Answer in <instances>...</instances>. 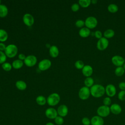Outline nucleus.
<instances>
[{
  "label": "nucleus",
  "mask_w": 125,
  "mask_h": 125,
  "mask_svg": "<svg viewBox=\"0 0 125 125\" xmlns=\"http://www.w3.org/2000/svg\"><path fill=\"white\" fill-rule=\"evenodd\" d=\"M91 95L96 98L102 97L105 93V87L100 84H94L90 88Z\"/></svg>",
  "instance_id": "f257e3e1"
},
{
  "label": "nucleus",
  "mask_w": 125,
  "mask_h": 125,
  "mask_svg": "<svg viewBox=\"0 0 125 125\" xmlns=\"http://www.w3.org/2000/svg\"><path fill=\"white\" fill-rule=\"evenodd\" d=\"M18 52V48L17 45L14 44H10L6 46L4 50L6 56L10 58L15 57Z\"/></svg>",
  "instance_id": "f03ea898"
},
{
  "label": "nucleus",
  "mask_w": 125,
  "mask_h": 125,
  "mask_svg": "<svg viewBox=\"0 0 125 125\" xmlns=\"http://www.w3.org/2000/svg\"><path fill=\"white\" fill-rule=\"evenodd\" d=\"M60 100V96L57 93H51L46 99L47 104L51 106H54L57 105L59 103Z\"/></svg>",
  "instance_id": "7ed1b4c3"
},
{
  "label": "nucleus",
  "mask_w": 125,
  "mask_h": 125,
  "mask_svg": "<svg viewBox=\"0 0 125 125\" xmlns=\"http://www.w3.org/2000/svg\"><path fill=\"white\" fill-rule=\"evenodd\" d=\"M110 110L109 106L102 105L99 106L97 109V115L102 117H106L109 115Z\"/></svg>",
  "instance_id": "20e7f679"
},
{
  "label": "nucleus",
  "mask_w": 125,
  "mask_h": 125,
  "mask_svg": "<svg viewBox=\"0 0 125 125\" xmlns=\"http://www.w3.org/2000/svg\"><path fill=\"white\" fill-rule=\"evenodd\" d=\"M85 26L89 29L95 28L98 25V20L94 16H89L84 21Z\"/></svg>",
  "instance_id": "39448f33"
},
{
  "label": "nucleus",
  "mask_w": 125,
  "mask_h": 125,
  "mask_svg": "<svg viewBox=\"0 0 125 125\" xmlns=\"http://www.w3.org/2000/svg\"><path fill=\"white\" fill-rule=\"evenodd\" d=\"M90 95V88L85 86L82 87L78 92L79 97L82 100H86L88 99Z\"/></svg>",
  "instance_id": "423d86ee"
},
{
  "label": "nucleus",
  "mask_w": 125,
  "mask_h": 125,
  "mask_svg": "<svg viewBox=\"0 0 125 125\" xmlns=\"http://www.w3.org/2000/svg\"><path fill=\"white\" fill-rule=\"evenodd\" d=\"M109 45V41L107 39L103 37L99 39L97 42L96 47L99 50L103 51L105 50Z\"/></svg>",
  "instance_id": "0eeeda50"
},
{
  "label": "nucleus",
  "mask_w": 125,
  "mask_h": 125,
  "mask_svg": "<svg viewBox=\"0 0 125 125\" xmlns=\"http://www.w3.org/2000/svg\"><path fill=\"white\" fill-rule=\"evenodd\" d=\"M52 63L50 60L44 59L38 63V68L40 70L44 71L48 69L51 66Z\"/></svg>",
  "instance_id": "6e6552de"
},
{
  "label": "nucleus",
  "mask_w": 125,
  "mask_h": 125,
  "mask_svg": "<svg viewBox=\"0 0 125 125\" xmlns=\"http://www.w3.org/2000/svg\"><path fill=\"white\" fill-rule=\"evenodd\" d=\"M37 62V57L33 55H29L26 57L23 61L24 63L28 67H32L34 66Z\"/></svg>",
  "instance_id": "1a4fd4ad"
},
{
  "label": "nucleus",
  "mask_w": 125,
  "mask_h": 125,
  "mask_svg": "<svg viewBox=\"0 0 125 125\" xmlns=\"http://www.w3.org/2000/svg\"><path fill=\"white\" fill-rule=\"evenodd\" d=\"M111 62L117 67L123 66L125 62V60L121 56L116 55L111 58Z\"/></svg>",
  "instance_id": "9d476101"
},
{
  "label": "nucleus",
  "mask_w": 125,
  "mask_h": 125,
  "mask_svg": "<svg viewBox=\"0 0 125 125\" xmlns=\"http://www.w3.org/2000/svg\"><path fill=\"white\" fill-rule=\"evenodd\" d=\"M105 93L110 98L114 97L117 92L116 88L113 84H108L105 87Z\"/></svg>",
  "instance_id": "9b49d317"
},
{
  "label": "nucleus",
  "mask_w": 125,
  "mask_h": 125,
  "mask_svg": "<svg viewBox=\"0 0 125 125\" xmlns=\"http://www.w3.org/2000/svg\"><path fill=\"white\" fill-rule=\"evenodd\" d=\"M22 20L24 23L29 27L32 26L34 23V18L33 16L29 13L25 14L23 16Z\"/></svg>",
  "instance_id": "f8f14e48"
},
{
  "label": "nucleus",
  "mask_w": 125,
  "mask_h": 125,
  "mask_svg": "<svg viewBox=\"0 0 125 125\" xmlns=\"http://www.w3.org/2000/svg\"><path fill=\"white\" fill-rule=\"evenodd\" d=\"M45 115L49 119H55L58 115L57 110L53 107L47 108L45 111Z\"/></svg>",
  "instance_id": "ddd939ff"
},
{
  "label": "nucleus",
  "mask_w": 125,
  "mask_h": 125,
  "mask_svg": "<svg viewBox=\"0 0 125 125\" xmlns=\"http://www.w3.org/2000/svg\"><path fill=\"white\" fill-rule=\"evenodd\" d=\"M58 115L62 117H65L68 113V108L65 104H61L57 108Z\"/></svg>",
  "instance_id": "4468645a"
},
{
  "label": "nucleus",
  "mask_w": 125,
  "mask_h": 125,
  "mask_svg": "<svg viewBox=\"0 0 125 125\" xmlns=\"http://www.w3.org/2000/svg\"><path fill=\"white\" fill-rule=\"evenodd\" d=\"M82 72L83 75L85 77H91L93 73V69L92 67L89 64L84 65V67L82 69Z\"/></svg>",
  "instance_id": "2eb2a0df"
},
{
  "label": "nucleus",
  "mask_w": 125,
  "mask_h": 125,
  "mask_svg": "<svg viewBox=\"0 0 125 125\" xmlns=\"http://www.w3.org/2000/svg\"><path fill=\"white\" fill-rule=\"evenodd\" d=\"M109 107L110 112L114 115L120 114L122 111V108L121 105L117 103H114L113 104H111Z\"/></svg>",
  "instance_id": "dca6fc26"
},
{
  "label": "nucleus",
  "mask_w": 125,
  "mask_h": 125,
  "mask_svg": "<svg viewBox=\"0 0 125 125\" xmlns=\"http://www.w3.org/2000/svg\"><path fill=\"white\" fill-rule=\"evenodd\" d=\"M91 125H104V120L103 118L98 116L95 115L93 116L91 119Z\"/></svg>",
  "instance_id": "f3484780"
},
{
  "label": "nucleus",
  "mask_w": 125,
  "mask_h": 125,
  "mask_svg": "<svg viewBox=\"0 0 125 125\" xmlns=\"http://www.w3.org/2000/svg\"><path fill=\"white\" fill-rule=\"evenodd\" d=\"M91 31L89 28L83 27L81 28L79 31V35L82 38H87L90 35Z\"/></svg>",
  "instance_id": "a211bd4d"
},
{
  "label": "nucleus",
  "mask_w": 125,
  "mask_h": 125,
  "mask_svg": "<svg viewBox=\"0 0 125 125\" xmlns=\"http://www.w3.org/2000/svg\"><path fill=\"white\" fill-rule=\"evenodd\" d=\"M49 54L52 58H56L59 54V50L58 47L55 45H51L49 48Z\"/></svg>",
  "instance_id": "6ab92c4d"
},
{
  "label": "nucleus",
  "mask_w": 125,
  "mask_h": 125,
  "mask_svg": "<svg viewBox=\"0 0 125 125\" xmlns=\"http://www.w3.org/2000/svg\"><path fill=\"white\" fill-rule=\"evenodd\" d=\"M8 13V9L7 7L4 4H0V17H5Z\"/></svg>",
  "instance_id": "aec40b11"
},
{
  "label": "nucleus",
  "mask_w": 125,
  "mask_h": 125,
  "mask_svg": "<svg viewBox=\"0 0 125 125\" xmlns=\"http://www.w3.org/2000/svg\"><path fill=\"white\" fill-rule=\"evenodd\" d=\"M16 87L20 90H24L27 87L26 83L22 80H19L16 82L15 83Z\"/></svg>",
  "instance_id": "412c9836"
},
{
  "label": "nucleus",
  "mask_w": 125,
  "mask_h": 125,
  "mask_svg": "<svg viewBox=\"0 0 125 125\" xmlns=\"http://www.w3.org/2000/svg\"><path fill=\"white\" fill-rule=\"evenodd\" d=\"M23 62L22 61H21L19 59L15 60H14L12 63V67H13L14 69H18L21 68L23 66Z\"/></svg>",
  "instance_id": "4be33fe9"
},
{
  "label": "nucleus",
  "mask_w": 125,
  "mask_h": 125,
  "mask_svg": "<svg viewBox=\"0 0 125 125\" xmlns=\"http://www.w3.org/2000/svg\"><path fill=\"white\" fill-rule=\"evenodd\" d=\"M115 35V31L112 29H107L103 33L104 37L106 39H110L113 37Z\"/></svg>",
  "instance_id": "5701e85b"
},
{
  "label": "nucleus",
  "mask_w": 125,
  "mask_h": 125,
  "mask_svg": "<svg viewBox=\"0 0 125 125\" xmlns=\"http://www.w3.org/2000/svg\"><path fill=\"white\" fill-rule=\"evenodd\" d=\"M8 37L7 31L3 29H0V42H5Z\"/></svg>",
  "instance_id": "b1692460"
},
{
  "label": "nucleus",
  "mask_w": 125,
  "mask_h": 125,
  "mask_svg": "<svg viewBox=\"0 0 125 125\" xmlns=\"http://www.w3.org/2000/svg\"><path fill=\"white\" fill-rule=\"evenodd\" d=\"M84 84L85 86L90 88L94 84V80L91 77H86L84 81Z\"/></svg>",
  "instance_id": "393cba45"
},
{
  "label": "nucleus",
  "mask_w": 125,
  "mask_h": 125,
  "mask_svg": "<svg viewBox=\"0 0 125 125\" xmlns=\"http://www.w3.org/2000/svg\"><path fill=\"white\" fill-rule=\"evenodd\" d=\"M36 102L39 105H44L46 103V99L42 95L38 96L36 99Z\"/></svg>",
  "instance_id": "a878e982"
},
{
  "label": "nucleus",
  "mask_w": 125,
  "mask_h": 125,
  "mask_svg": "<svg viewBox=\"0 0 125 125\" xmlns=\"http://www.w3.org/2000/svg\"><path fill=\"white\" fill-rule=\"evenodd\" d=\"M119 10L118 6L117 5L114 3H111L107 6V10L108 12L111 13H115L118 12Z\"/></svg>",
  "instance_id": "bb28decb"
},
{
  "label": "nucleus",
  "mask_w": 125,
  "mask_h": 125,
  "mask_svg": "<svg viewBox=\"0 0 125 125\" xmlns=\"http://www.w3.org/2000/svg\"><path fill=\"white\" fill-rule=\"evenodd\" d=\"M125 72V70L124 69L123 66L117 67L114 71L115 74L118 77L122 76Z\"/></svg>",
  "instance_id": "cd10ccee"
},
{
  "label": "nucleus",
  "mask_w": 125,
  "mask_h": 125,
  "mask_svg": "<svg viewBox=\"0 0 125 125\" xmlns=\"http://www.w3.org/2000/svg\"><path fill=\"white\" fill-rule=\"evenodd\" d=\"M78 3L80 6L83 8H86L90 5L91 2V0H80L78 1Z\"/></svg>",
  "instance_id": "c85d7f7f"
},
{
  "label": "nucleus",
  "mask_w": 125,
  "mask_h": 125,
  "mask_svg": "<svg viewBox=\"0 0 125 125\" xmlns=\"http://www.w3.org/2000/svg\"><path fill=\"white\" fill-rule=\"evenodd\" d=\"M1 67L2 69L5 71H9L11 70L12 68V64L8 62H5L4 63H2Z\"/></svg>",
  "instance_id": "c756f323"
},
{
  "label": "nucleus",
  "mask_w": 125,
  "mask_h": 125,
  "mask_svg": "<svg viewBox=\"0 0 125 125\" xmlns=\"http://www.w3.org/2000/svg\"><path fill=\"white\" fill-rule=\"evenodd\" d=\"M75 67L78 69H82L84 66V62L81 60H78L75 62L74 63Z\"/></svg>",
  "instance_id": "7c9ffc66"
},
{
  "label": "nucleus",
  "mask_w": 125,
  "mask_h": 125,
  "mask_svg": "<svg viewBox=\"0 0 125 125\" xmlns=\"http://www.w3.org/2000/svg\"><path fill=\"white\" fill-rule=\"evenodd\" d=\"M54 122L57 125H62L64 123V119L63 117L58 115L54 119Z\"/></svg>",
  "instance_id": "2f4dec72"
},
{
  "label": "nucleus",
  "mask_w": 125,
  "mask_h": 125,
  "mask_svg": "<svg viewBox=\"0 0 125 125\" xmlns=\"http://www.w3.org/2000/svg\"><path fill=\"white\" fill-rule=\"evenodd\" d=\"M111 102H112V101L111 98L108 96L104 98L103 101V103L104 104L103 105L108 106H109L111 105Z\"/></svg>",
  "instance_id": "473e14b6"
},
{
  "label": "nucleus",
  "mask_w": 125,
  "mask_h": 125,
  "mask_svg": "<svg viewBox=\"0 0 125 125\" xmlns=\"http://www.w3.org/2000/svg\"><path fill=\"white\" fill-rule=\"evenodd\" d=\"M75 25L78 28H80V29H81V28L83 27V26L85 25L84 21L82 20H81V19L78 20L75 22Z\"/></svg>",
  "instance_id": "72a5a7b5"
},
{
  "label": "nucleus",
  "mask_w": 125,
  "mask_h": 125,
  "mask_svg": "<svg viewBox=\"0 0 125 125\" xmlns=\"http://www.w3.org/2000/svg\"><path fill=\"white\" fill-rule=\"evenodd\" d=\"M7 56H6L4 52L0 51V64L4 63L6 60Z\"/></svg>",
  "instance_id": "f704fd0d"
},
{
  "label": "nucleus",
  "mask_w": 125,
  "mask_h": 125,
  "mask_svg": "<svg viewBox=\"0 0 125 125\" xmlns=\"http://www.w3.org/2000/svg\"><path fill=\"white\" fill-rule=\"evenodd\" d=\"M118 98L119 100L121 101H124L125 100V91L121 90L119 92L118 94Z\"/></svg>",
  "instance_id": "c9c22d12"
},
{
  "label": "nucleus",
  "mask_w": 125,
  "mask_h": 125,
  "mask_svg": "<svg viewBox=\"0 0 125 125\" xmlns=\"http://www.w3.org/2000/svg\"><path fill=\"white\" fill-rule=\"evenodd\" d=\"M82 123L83 125H90L91 121L90 119L86 117H84L82 119Z\"/></svg>",
  "instance_id": "e433bc0d"
},
{
  "label": "nucleus",
  "mask_w": 125,
  "mask_h": 125,
  "mask_svg": "<svg viewBox=\"0 0 125 125\" xmlns=\"http://www.w3.org/2000/svg\"><path fill=\"white\" fill-rule=\"evenodd\" d=\"M80 6L78 3H74L71 5V9L72 11L77 12L80 9Z\"/></svg>",
  "instance_id": "4c0bfd02"
},
{
  "label": "nucleus",
  "mask_w": 125,
  "mask_h": 125,
  "mask_svg": "<svg viewBox=\"0 0 125 125\" xmlns=\"http://www.w3.org/2000/svg\"><path fill=\"white\" fill-rule=\"evenodd\" d=\"M103 35V33L100 30H96L94 32V36L98 40L101 39V38H102Z\"/></svg>",
  "instance_id": "58836bf2"
},
{
  "label": "nucleus",
  "mask_w": 125,
  "mask_h": 125,
  "mask_svg": "<svg viewBox=\"0 0 125 125\" xmlns=\"http://www.w3.org/2000/svg\"><path fill=\"white\" fill-rule=\"evenodd\" d=\"M118 86H119V88L121 90L125 91V82H120L119 83Z\"/></svg>",
  "instance_id": "ea45409f"
},
{
  "label": "nucleus",
  "mask_w": 125,
  "mask_h": 125,
  "mask_svg": "<svg viewBox=\"0 0 125 125\" xmlns=\"http://www.w3.org/2000/svg\"><path fill=\"white\" fill-rule=\"evenodd\" d=\"M6 45L3 43V42H0V51H3L5 50V48H6Z\"/></svg>",
  "instance_id": "a19ab883"
},
{
  "label": "nucleus",
  "mask_w": 125,
  "mask_h": 125,
  "mask_svg": "<svg viewBox=\"0 0 125 125\" xmlns=\"http://www.w3.org/2000/svg\"><path fill=\"white\" fill-rule=\"evenodd\" d=\"M25 58H26L25 55L23 53H21L18 55L19 59L21 61H24V59H25Z\"/></svg>",
  "instance_id": "79ce46f5"
},
{
  "label": "nucleus",
  "mask_w": 125,
  "mask_h": 125,
  "mask_svg": "<svg viewBox=\"0 0 125 125\" xmlns=\"http://www.w3.org/2000/svg\"><path fill=\"white\" fill-rule=\"evenodd\" d=\"M91 2L92 4H96L98 2V1L97 0H91Z\"/></svg>",
  "instance_id": "37998d69"
},
{
  "label": "nucleus",
  "mask_w": 125,
  "mask_h": 125,
  "mask_svg": "<svg viewBox=\"0 0 125 125\" xmlns=\"http://www.w3.org/2000/svg\"><path fill=\"white\" fill-rule=\"evenodd\" d=\"M45 125H54V124H53V123H52V122H47V123L45 124Z\"/></svg>",
  "instance_id": "c03bdc74"
},
{
  "label": "nucleus",
  "mask_w": 125,
  "mask_h": 125,
  "mask_svg": "<svg viewBox=\"0 0 125 125\" xmlns=\"http://www.w3.org/2000/svg\"><path fill=\"white\" fill-rule=\"evenodd\" d=\"M51 45H50V44H48V43H47V44H46V46L47 48H50V47H51Z\"/></svg>",
  "instance_id": "a18cd8bd"
},
{
  "label": "nucleus",
  "mask_w": 125,
  "mask_h": 125,
  "mask_svg": "<svg viewBox=\"0 0 125 125\" xmlns=\"http://www.w3.org/2000/svg\"><path fill=\"white\" fill-rule=\"evenodd\" d=\"M123 67H124V69L125 70V63H124V64L123 65Z\"/></svg>",
  "instance_id": "49530a36"
},
{
  "label": "nucleus",
  "mask_w": 125,
  "mask_h": 125,
  "mask_svg": "<svg viewBox=\"0 0 125 125\" xmlns=\"http://www.w3.org/2000/svg\"><path fill=\"white\" fill-rule=\"evenodd\" d=\"M0 4H1V0H0Z\"/></svg>",
  "instance_id": "de8ad7c7"
}]
</instances>
